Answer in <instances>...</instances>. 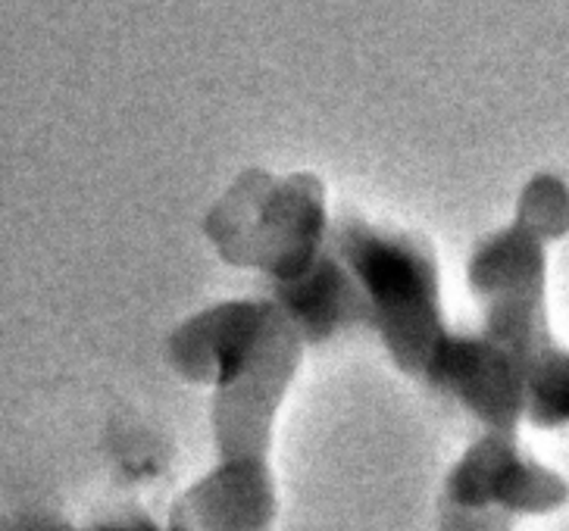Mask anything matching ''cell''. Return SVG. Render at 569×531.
Masks as SVG:
<instances>
[{
	"instance_id": "cell-1",
	"label": "cell",
	"mask_w": 569,
	"mask_h": 531,
	"mask_svg": "<svg viewBox=\"0 0 569 531\" xmlns=\"http://www.w3.org/2000/svg\"><path fill=\"white\" fill-rule=\"evenodd\" d=\"M332 250L360 284L372 329H379L391 360L407 375L426 379L451 334L441 315V282L432 248L413 234L386 232L353 219L338 226Z\"/></svg>"
},
{
	"instance_id": "cell-2",
	"label": "cell",
	"mask_w": 569,
	"mask_h": 531,
	"mask_svg": "<svg viewBox=\"0 0 569 531\" xmlns=\"http://www.w3.org/2000/svg\"><path fill=\"white\" fill-rule=\"evenodd\" d=\"M207 234L222 260L267 272L279 284L326 257L336 229L313 182H279L232 191L207 222Z\"/></svg>"
},
{
	"instance_id": "cell-3",
	"label": "cell",
	"mask_w": 569,
	"mask_h": 531,
	"mask_svg": "<svg viewBox=\"0 0 569 531\" xmlns=\"http://www.w3.org/2000/svg\"><path fill=\"white\" fill-rule=\"evenodd\" d=\"M569 503V484L529 450L517 434L486 432L457 460L448 475V507L467 513L548 515Z\"/></svg>"
},
{
	"instance_id": "cell-4",
	"label": "cell",
	"mask_w": 569,
	"mask_h": 531,
	"mask_svg": "<svg viewBox=\"0 0 569 531\" xmlns=\"http://www.w3.org/2000/svg\"><path fill=\"white\" fill-rule=\"evenodd\" d=\"M426 382L453 394L486 432L517 434L526 422V363L491 334H448Z\"/></svg>"
},
{
	"instance_id": "cell-5",
	"label": "cell",
	"mask_w": 569,
	"mask_h": 531,
	"mask_svg": "<svg viewBox=\"0 0 569 531\" xmlns=\"http://www.w3.org/2000/svg\"><path fill=\"white\" fill-rule=\"evenodd\" d=\"M279 513L263 457H222V463L179 498L172 531H267Z\"/></svg>"
},
{
	"instance_id": "cell-6",
	"label": "cell",
	"mask_w": 569,
	"mask_h": 531,
	"mask_svg": "<svg viewBox=\"0 0 569 531\" xmlns=\"http://www.w3.org/2000/svg\"><path fill=\"white\" fill-rule=\"evenodd\" d=\"M269 300L284 315V322L301 334L303 344L329 341L332 334L353 325H372L363 291L336 250L319 257L298 279L272 284Z\"/></svg>"
},
{
	"instance_id": "cell-7",
	"label": "cell",
	"mask_w": 569,
	"mask_h": 531,
	"mask_svg": "<svg viewBox=\"0 0 569 531\" xmlns=\"http://www.w3.org/2000/svg\"><path fill=\"white\" fill-rule=\"evenodd\" d=\"M469 288L482 307L501 300H548V244L513 222L472 250Z\"/></svg>"
},
{
	"instance_id": "cell-8",
	"label": "cell",
	"mask_w": 569,
	"mask_h": 531,
	"mask_svg": "<svg viewBox=\"0 0 569 531\" xmlns=\"http://www.w3.org/2000/svg\"><path fill=\"white\" fill-rule=\"evenodd\" d=\"M526 422L545 432L569 429V348L553 338L526 360Z\"/></svg>"
},
{
	"instance_id": "cell-9",
	"label": "cell",
	"mask_w": 569,
	"mask_h": 531,
	"mask_svg": "<svg viewBox=\"0 0 569 531\" xmlns=\"http://www.w3.org/2000/svg\"><path fill=\"white\" fill-rule=\"evenodd\" d=\"M517 226L541 244L563 241L569 234V188L557 176H538L526 184L517 207Z\"/></svg>"
},
{
	"instance_id": "cell-10",
	"label": "cell",
	"mask_w": 569,
	"mask_h": 531,
	"mask_svg": "<svg viewBox=\"0 0 569 531\" xmlns=\"http://www.w3.org/2000/svg\"><path fill=\"white\" fill-rule=\"evenodd\" d=\"M441 531H510V519L498 513H467L445 503Z\"/></svg>"
},
{
	"instance_id": "cell-11",
	"label": "cell",
	"mask_w": 569,
	"mask_h": 531,
	"mask_svg": "<svg viewBox=\"0 0 569 531\" xmlns=\"http://www.w3.org/2000/svg\"><path fill=\"white\" fill-rule=\"evenodd\" d=\"M29 531H69L67 525H57V522H32ZM91 531H172L160 522H153L151 515H122V519H113V522H103L98 529Z\"/></svg>"
}]
</instances>
